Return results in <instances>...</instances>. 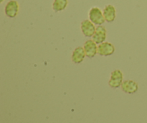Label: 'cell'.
<instances>
[{"label": "cell", "mask_w": 147, "mask_h": 123, "mask_svg": "<svg viewBox=\"0 0 147 123\" xmlns=\"http://www.w3.org/2000/svg\"><path fill=\"white\" fill-rule=\"evenodd\" d=\"M89 19L95 24L101 25L105 22L106 20L103 16V13L98 7H93L89 11Z\"/></svg>", "instance_id": "1"}, {"label": "cell", "mask_w": 147, "mask_h": 123, "mask_svg": "<svg viewBox=\"0 0 147 123\" xmlns=\"http://www.w3.org/2000/svg\"><path fill=\"white\" fill-rule=\"evenodd\" d=\"M5 14L10 18H14L17 15L19 12V4L15 0H11L5 6Z\"/></svg>", "instance_id": "2"}, {"label": "cell", "mask_w": 147, "mask_h": 123, "mask_svg": "<svg viewBox=\"0 0 147 123\" xmlns=\"http://www.w3.org/2000/svg\"><path fill=\"white\" fill-rule=\"evenodd\" d=\"M96 29L95 25L90 20H85L81 22V30L86 37H93Z\"/></svg>", "instance_id": "3"}, {"label": "cell", "mask_w": 147, "mask_h": 123, "mask_svg": "<svg viewBox=\"0 0 147 123\" xmlns=\"http://www.w3.org/2000/svg\"><path fill=\"white\" fill-rule=\"evenodd\" d=\"M123 73L120 70H115L111 73V76L109 81V85L112 88H118L122 84Z\"/></svg>", "instance_id": "4"}, {"label": "cell", "mask_w": 147, "mask_h": 123, "mask_svg": "<svg viewBox=\"0 0 147 123\" xmlns=\"http://www.w3.org/2000/svg\"><path fill=\"white\" fill-rule=\"evenodd\" d=\"M115 52V47L109 43H102L98 46V53L102 56H111Z\"/></svg>", "instance_id": "5"}, {"label": "cell", "mask_w": 147, "mask_h": 123, "mask_svg": "<svg viewBox=\"0 0 147 123\" xmlns=\"http://www.w3.org/2000/svg\"><path fill=\"white\" fill-rule=\"evenodd\" d=\"M106 39V30L104 27L98 25L96 29L94 35H93V40L96 44L103 43Z\"/></svg>", "instance_id": "6"}, {"label": "cell", "mask_w": 147, "mask_h": 123, "mask_svg": "<svg viewBox=\"0 0 147 123\" xmlns=\"http://www.w3.org/2000/svg\"><path fill=\"white\" fill-rule=\"evenodd\" d=\"M84 50L86 55L88 58H93L98 53V47L93 40H88L85 43Z\"/></svg>", "instance_id": "7"}, {"label": "cell", "mask_w": 147, "mask_h": 123, "mask_svg": "<svg viewBox=\"0 0 147 123\" xmlns=\"http://www.w3.org/2000/svg\"><path fill=\"white\" fill-rule=\"evenodd\" d=\"M103 16L108 22H112L115 20L116 17V8L111 4L106 6V7L103 10Z\"/></svg>", "instance_id": "8"}, {"label": "cell", "mask_w": 147, "mask_h": 123, "mask_svg": "<svg viewBox=\"0 0 147 123\" xmlns=\"http://www.w3.org/2000/svg\"><path fill=\"white\" fill-rule=\"evenodd\" d=\"M86 56V55L84 48L81 47H78L73 51V55H72V60H73V63L78 64V63H80L83 61Z\"/></svg>", "instance_id": "9"}, {"label": "cell", "mask_w": 147, "mask_h": 123, "mask_svg": "<svg viewBox=\"0 0 147 123\" xmlns=\"http://www.w3.org/2000/svg\"><path fill=\"white\" fill-rule=\"evenodd\" d=\"M122 89L125 92L129 94H133L138 90V85L134 81H125L121 84Z\"/></svg>", "instance_id": "10"}, {"label": "cell", "mask_w": 147, "mask_h": 123, "mask_svg": "<svg viewBox=\"0 0 147 123\" xmlns=\"http://www.w3.org/2000/svg\"><path fill=\"white\" fill-rule=\"evenodd\" d=\"M67 5V0H55L53 4V9L55 12L64 10Z\"/></svg>", "instance_id": "11"}, {"label": "cell", "mask_w": 147, "mask_h": 123, "mask_svg": "<svg viewBox=\"0 0 147 123\" xmlns=\"http://www.w3.org/2000/svg\"><path fill=\"white\" fill-rule=\"evenodd\" d=\"M3 1H4V0H1V2H3Z\"/></svg>", "instance_id": "12"}]
</instances>
